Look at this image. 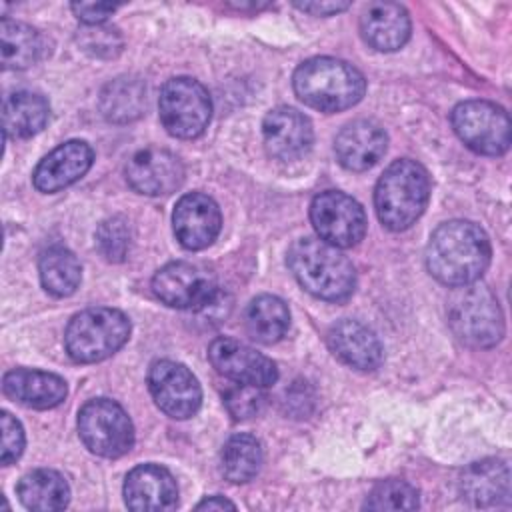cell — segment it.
Wrapping results in <instances>:
<instances>
[{"label": "cell", "mask_w": 512, "mask_h": 512, "mask_svg": "<svg viewBox=\"0 0 512 512\" xmlns=\"http://www.w3.org/2000/svg\"><path fill=\"white\" fill-rule=\"evenodd\" d=\"M430 274L446 286L478 282L490 264V242L486 232L468 220L440 224L426 246Z\"/></svg>", "instance_id": "1"}, {"label": "cell", "mask_w": 512, "mask_h": 512, "mask_svg": "<svg viewBox=\"0 0 512 512\" xmlns=\"http://www.w3.org/2000/svg\"><path fill=\"white\" fill-rule=\"evenodd\" d=\"M288 266L298 284L322 300H346L356 288L352 262L340 248L320 238H298L288 250Z\"/></svg>", "instance_id": "2"}, {"label": "cell", "mask_w": 512, "mask_h": 512, "mask_svg": "<svg viewBox=\"0 0 512 512\" xmlns=\"http://www.w3.org/2000/svg\"><path fill=\"white\" fill-rule=\"evenodd\" d=\"M294 92L310 108L340 112L362 100L364 76L348 62L336 58H310L294 72Z\"/></svg>", "instance_id": "3"}, {"label": "cell", "mask_w": 512, "mask_h": 512, "mask_svg": "<svg viewBox=\"0 0 512 512\" xmlns=\"http://www.w3.org/2000/svg\"><path fill=\"white\" fill-rule=\"evenodd\" d=\"M428 196L430 180L426 170L410 158L396 160L384 170L374 190L378 220L388 230H406L422 216Z\"/></svg>", "instance_id": "4"}, {"label": "cell", "mask_w": 512, "mask_h": 512, "mask_svg": "<svg viewBox=\"0 0 512 512\" xmlns=\"http://www.w3.org/2000/svg\"><path fill=\"white\" fill-rule=\"evenodd\" d=\"M448 326L454 336L474 348H490L504 336V316L492 290L472 282L458 286L448 300Z\"/></svg>", "instance_id": "5"}, {"label": "cell", "mask_w": 512, "mask_h": 512, "mask_svg": "<svg viewBox=\"0 0 512 512\" xmlns=\"http://www.w3.org/2000/svg\"><path fill=\"white\" fill-rule=\"evenodd\" d=\"M130 336V320L116 308H88L72 316L64 344L74 362H100L118 352Z\"/></svg>", "instance_id": "6"}, {"label": "cell", "mask_w": 512, "mask_h": 512, "mask_svg": "<svg viewBox=\"0 0 512 512\" xmlns=\"http://www.w3.org/2000/svg\"><path fill=\"white\" fill-rule=\"evenodd\" d=\"M160 120L168 134L176 138L200 136L212 116L208 90L194 78H170L160 90Z\"/></svg>", "instance_id": "7"}, {"label": "cell", "mask_w": 512, "mask_h": 512, "mask_svg": "<svg viewBox=\"0 0 512 512\" xmlns=\"http://www.w3.org/2000/svg\"><path fill=\"white\" fill-rule=\"evenodd\" d=\"M78 434L98 456L118 458L134 444V426L124 408L108 398L88 400L78 412Z\"/></svg>", "instance_id": "8"}, {"label": "cell", "mask_w": 512, "mask_h": 512, "mask_svg": "<svg viewBox=\"0 0 512 512\" xmlns=\"http://www.w3.org/2000/svg\"><path fill=\"white\" fill-rule=\"evenodd\" d=\"M452 126L458 138L478 154L500 156L510 146V118L492 102H460L452 110Z\"/></svg>", "instance_id": "9"}, {"label": "cell", "mask_w": 512, "mask_h": 512, "mask_svg": "<svg viewBox=\"0 0 512 512\" xmlns=\"http://www.w3.org/2000/svg\"><path fill=\"white\" fill-rule=\"evenodd\" d=\"M152 290L170 308L202 310L220 296L210 270L192 262H170L152 278Z\"/></svg>", "instance_id": "10"}, {"label": "cell", "mask_w": 512, "mask_h": 512, "mask_svg": "<svg viewBox=\"0 0 512 512\" xmlns=\"http://www.w3.org/2000/svg\"><path fill=\"white\" fill-rule=\"evenodd\" d=\"M310 220L320 240L336 248H352L366 234V214L348 194L338 190L320 192L310 204Z\"/></svg>", "instance_id": "11"}, {"label": "cell", "mask_w": 512, "mask_h": 512, "mask_svg": "<svg viewBox=\"0 0 512 512\" xmlns=\"http://www.w3.org/2000/svg\"><path fill=\"white\" fill-rule=\"evenodd\" d=\"M148 388L156 406L176 420L196 414L202 402V390L196 376L184 364L172 360H156L150 366Z\"/></svg>", "instance_id": "12"}, {"label": "cell", "mask_w": 512, "mask_h": 512, "mask_svg": "<svg viewBox=\"0 0 512 512\" xmlns=\"http://www.w3.org/2000/svg\"><path fill=\"white\" fill-rule=\"evenodd\" d=\"M208 358L232 382L268 388L278 380V368L268 356L234 338H216L208 348Z\"/></svg>", "instance_id": "13"}, {"label": "cell", "mask_w": 512, "mask_h": 512, "mask_svg": "<svg viewBox=\"0 0 512 512\" xmlns=\"http://www.w3.org/2000/svg\"><path fill=\"white\" fill-rule=\"evenodd\" d=\"M126 180L140 194L166 196L182 184L184 166L178 156L168 150L144 148L128 160Z\"/></svg>", "instance_id": "14"}, {"label": "cell", "mask_w": 512, "mask_h": 512, "mask_svg": "<svg viewBox=\"0 0 512 512\" xmlns=\"http://www.w3.org/2000/svg\"><path fill=\"white\" fill-rule=\"evenodd\" d=\"M172 224L174 234L184 248L202 250L216 240L222 226V216L218 204L210 196L190 192L176 202Z\"/></svg>", "instance_id": "15"}, {"label": "cell", "mask_w": 512, "mask_h": 512, "mask_svg": "<svg viewBox=\"0 0 512 512\" xmlns=\"http://www.w3.org/2000/svg\"><path fill=\"white\" fill-rule=\"evenodd\" d=\"M124 500L130 510H174L178 504V486L164 466L140 464L132 468L124 480Z\"/></svg>", "instance_id": "16"}, {"label": "cell", "mask_w": 512, "mask_h": 512, "mask_svg": "<svg viewBox=\"0 0 512 512\" xmlns=\"http://www.w3.org/2000/svg\"><path fill=\"white\" fill-rule=\"evenodd\" d=\"M264 144L270 156L278 160H296L312 146V124L296 108L278 106L264 116Z\"/></svg>", "instance_id": "17"}, {"label": "cell", "mask_w": 512, "mask_h": 512, "mask_svg": "<svg viewBox=\"0 0 512 512\" xmlns=\"http://www.w3.org/2000/svg\"><path fill=\"white\" fill-rule=\"evenodd\" d=\"M94 152L84 140H68L46 154L34 174V186L40 192H58L80 180L92 166Z\"/></svg>", "instance_id": "18"}, {"label": "cell", "mask_w": 512, "mask_h": 512, "mask_svg": "<svg viewBox=\"0 0 512 512\" xmlns=\"http://www.w3.org/2000/svg\"><path fill=\"white\" fill-rule=\"evenodd\" d=\"M386 146V132L378 124L368 120H356L346 124L334 140V152L338 162L354 172H362L374 166L384 156Z\"/></svg>", "instance_id": "19"}, {"label": "cell", "mask_w": 512, "mask_h": 512, "mask_svg": "<svg viewBox=\"0 0 512 512\" xmlns=\"http://www.w3.org/2000/svg\"><path fill=\"white\" fill-rule=\"evenodd\" d=\"M328 346L344 364L356 370H376L384 350L378 336L358 320H340L328 330Z\"/></svg>", "instance_id": "20"}, {"label": "cell", "mask_w": 512, "mask_h": 512, "mask_svg": "<svg viewBox=\"0 0 512 512\" xmlns=\"http://www.w3.org/2000/svg\"><path fill=\"white\" fill-rule=\"evenodd\" d=\"M462 498L478 508L506 506L510 500V468L504 460L486 458L470 464L460 478Z\"/></svg>", "instance_id": "21"}, {"label": "cell", "mask_w": 512, "mask_h": 512, "mask_svg": "<svg viewBox=\"0 0 512 512\" xmlns=\"http://www.w3.org/2000/svg\"><path fill=\"white\" fill-rule=\"evenodd\" d=\"M360 34L370 48L394 52L410 38V16L400 4L374 2L360 18Z\"/></svg>", "instance_id": "22"}, {"label": "cell", "mask_w": 512, "mask_h": 512, "mask_svg": "<svg viewBox=\"0 0 512 512\" xmlns=\"http://www.w3.org/2000/svg\"><path fill=\"white\" fill-rule=\"evenodd\" d=\"M2 390L8 398L28 408H54L64 402L68 388L66 382L50 372L16 368L4 374Z\"/></svg>", "instance_id": "23"}, {"label": "cell", "mask_w": 512, "mask_h": 512, "mask_svg": "<svg viewBox=\"0 0 512 512\" xmlns=\"http://www.w3.org/2000/svg\"><path fill=\"white\" fill-rule=\"evenodd\" d=\"M20 502L28 510L52 512L62 510L70 502V488L62 474L48 468H38L24 474L16 486Z\"/></svg>", "instance_id": "24"}, {"label": "cell", "mask_w": 512, "mask_h": 512, "mask_svg": "<svg viewBox=\"0 0 512 512\" xmlns=\"http://www.w3.org/2000/svg\"><path fill=\"white\" fill-rule=\"evenodd\" d=\"M48 116L50 106L44 96L30 90L12 92L2 106L4 134L10 138H30L46 126Z\"/></svg>", "instance_id": "25"}, {"label": "cell", "mask_w": 512, "mask_h": 512, "mask_svg": "<svg viewBox=\"0 0 512 512\" xmlns=\"http://www.w3.org/2000/svg\"><path fill=\"white\" fill-rule=\"evenodd\" d=\"M44 54V40L32 26L2 18L0 22V58L6 70H24L36 64Z\"/></svg>", "instance_id": "26"}, {"label": "cell", "mask_w": 512, "mask_h": 512, "mask_svg": "<svg viewBox=\"0 0 512 512\" xmlns=\"http://www.w3.org/2000/svg\"><path fill=\"white\" fill-rule=\"evenodd\" d=\"M246 328L262 344H274L290 328V310L278 296H256L246 308Z\"/></svg>", "instance_id": "27"}, {"label": "cell", "mask_w": 512, "mask_h": 512, "mask_svg": "<svg viewBox=\"0 0 512 512\" xmlns=\"http://www.w3.org/2000/svg\"><path fill=\"white\" fill-rule=\"evenodd\" d=\"M38 270L44 290L58 298L74 294L82 280V266L78 258L62 246L44 250L38 262Z\"/></svg>", "instance_id": "28"}, {"label": "cell", "mask_w": 512, "mask_h": 512, "mask_svg": "<svg viewBox=\"0 0 512 512\" xmlns=\"http://www.w3.org/2000/svg\"><path fill=\"white\" fill-rule=\"evenodd\" d=\"M146 106V86L138 78H116L100 94V110L110 122L136 120Z\"/></svg>", "instance_id": "29"}, {"label": "cell", "mask_w": 512, "mask_h": 512, "mask_svg": "<svg viewBox=\"0 0 512 512\" xmlns=\"http://www.w3.org/2000/svg\"><path fill=\"white\" fill-rule=\"evenodd\" d=\"M222 474L236 484L252 480L262 466V446L250 434H236L228 438L220 454Z\"/></svg>", "instance_id": "30"}, {"label": "cell", "mask_w": 512, "mask_h": 512, "mask_svg": "<svg viewBox=\"0 0 512 512\" xmlns=\"http://www.w3.org/2000/svg\"><path fill=\"white\" fill-rule=\"evenodd\" d=\"M418 490L404 480H384L372 488L366 510H414L418 508Z\"/></svg>", "instance_id": "31"}, {"label": "cell", "mask_w": 512, "mask_h": 512, "mask_svg": "<svg viewBox=\"0 0 512 512\" xmlns=\"http://www.w3.org/2000/svg\"><path fill=\"white\" fill-rule=\"evenodd\" d=\"M96 248L108 262H122L130 250V226L122 216L100 222L96 230Z\"/></svg>", "instance_id": "32"}, {"label": "cell", "mask_w": 512, "mask_h": 512, "mask_svg": "<svg viewBox=\"0 0 512 512\" xmlns=\"http://www.w3.org/2000/svg\"><path fill=\"white\" fill-rule=\"evenodd\" d=\"M262 390L264 388H258V386L232 382L224 390L222 400H224V406H226V410L230 412V416L234 420H246V418L256 416L262 410L264 400H266Z\"/></svg>", "instance_id": "33"}, {"label": "cell", "mask_w": 512, "mask_h": 512, "mask_svg": "<svg viewBox=\"0 0 512 512\" xmlns=\"http://www.w3.org/2000/svg\"><path fill=\"white\" fill-rule=\"evenodd\" d=\"M78 40L86 52H90L92 56H100V58L116 56L122 48V38H120L118 30L112 26H102V24L86 26L80 32Z\"/></svg>", "instance_id": "34"}, {"label": "cell", "mask_w": 512, "mask_h": 512, "mask_svg": "<svg viewBox=\"0 0 512 512\" xmlns=\"http://www.w3.org/2000/svg\"><path fill=\"white\" fill-rule=\"evenodd\" d=\"M2 450H0V462L4 466L16 462L24 450V430L22 424L8 412H2Z\"/></svg>", "instance_id": "35"}, {"label": "cell", "mask_w": 512, "mask_h": 512, "mask_svg": "<svg viewBox=\"0 0 512 512\" xmlns=\"http://www.w3.org/2000/svg\"><path fill=\"white\" fill-rule=\"evenodd\" d=\"M118 8V4H108V2H74L72 10L78 20H82L86 26L102 24L112 12Z\"/></svg>", "instance_id": "36"}, {"label": "cell", "mask_w": 512, "mask_h": 512, "mask_svg": "<svg viewBox=\"0 0 512 512\" xmlns=\"http://www.w3.org/2000/svg\"><path fill=\"white\" fill-rule=\"evenodd\" d=\"M350 2H296V8L312 14V16H330L346 10Z\"/></svg>", "instance_id": "37"}, {"label": "cell", "mask_w": 512, "mask_h": 512, "mask_svg": "<svg viewBox=\"0 0 512 512\" xmlns=\"http://www.w3.org/2000/svg\"><path fill=\"white\" fill-rule=\"evenodd\" d=\"M196 508H198V510H224V508L234 510L236 504L230 502V500H226L224 496H210V498L202 500L200 504H196Z\"/></svg>", "instance_id": "38"}]
</instances>
